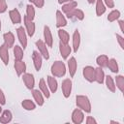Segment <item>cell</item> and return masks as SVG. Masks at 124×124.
Masks as SVG:
<instances>
[{"label": "cell", "instance_id": "obj_1", "mask_svg": "<svg viewBox=\"0 0 124 124\" xmlns=\"http://www.w3.org/2000/svg\"><path fill=\"white\" fill-rule=\"evenodd\" d=\"M76 105L78 108H80L82 111L86 113H90L92 110L90 100L85 95H77L76 97Z\"/></svg>", "mask_w": 124, "mask_h": 124}, {"label": "cell", "instance_id": "obj_2", "mask_svg": "<svg viewBox=\"0 0 124 124\" xmlns=\"http://www.w3.org/2000/svg\"><path fill=\"white\" fill-rule=\"evenodd\" d=\"M66 65L64 62L57 60L55 62L52 63L51 67H50V73L51 76L55 77V78H62L65 76L66 74Z\"/></svg>", "mask_w": 124, "mask_h": 124}, {"label": "cell", "instance_id": "obj_3", "mask_svg": "<svg viewBox=\"0 0 124 124\" xmlns=\"http://www.w3.org/2000/svg\"><path fill=\"white\" fill-rule=\"evenodd\" d=\"M16 35H17V39H18V42L20 44V46L25 49L26 46H27V43H28V40H27V33L25 31V28H23L22 26L18 27L16 29Z\"/></svg>", "mask_w": 124, "mask_h": 124}, {"label": "cell", "instance_id": "obj_4", "mask_svg": "<svg viewBox=\"0 0 124 124\" xmlns=\"http://www.w3.org/2000/svg\"><path fill=\"white\" fill-rule=\"evenodd\" d=\"M36 47L38 48V51L43 56V58H45L46 60L49 59V52L47 49V46L46 45V43L43 40L39 39L38 41H36Z\"/></svg>", "mask_w": 124, "mask_h": 124}, {"label": "cell", "instance_id": "obj_5", "mask_svg": "<svg viewBox=\"0 0 124 124\" xmlns=\"http://www.w3.org/2000/svg\"><path fill=\"white\" fill-rule=\"evenodd\" d=\"M72 88H73V82H72L71 78H65L61 83L62 94L65 98H69L71 96Z\"/></svg>", "mask_w": 124, "mask_h": 124}, {"label": "cell", "instance_id": "obj_6", "mask_svg": "<svg viewBox=\"0 0 124 124\" xmlns=\"http://www.w3.org/2000/svg\"><path fill=\"white\" fill-rule=\"evenodd\" d=\"M83 78L88 82H94L95 81V68L92 66H85L82 70Z\"/></svg>", "mask_w": 124, "mask_h": 124}, {"label": "cell", "instance_id": "obj_7", "mask_svg": "<svg viewBox=\"0 0 124 124\" xmlns=\"http://www.w3.org/2000/svg\"><path fill=\"white\" fill-rule=\"evenodd\" d=\"M84 121V111L80 108H75L72 112V122L74 124H81Z\"/></svg>", "mask_w": 124, "mask_h": 124}, {"label": "cell", "instance_id": "obj_8", "mask_svg": "<svg viewBox=\"0 0 124 124\" xmlns=\"http://www.w3.org/2000/svg\"><path fill=\"white\" fill-rule=\"evenodd\" d=\"M22 80H23V83H24V85L26 86L27 89L32 90L34 88V86H35V78L32 74L25 72L22 75Z\"/></svg>", "mask_w": 124, "mask_h": 124}, {"label": "cell", "instance_id": "obj_9", "mask_svg": "<svg viewBox=\"0 0 124 124\" xmlns=\"http://www.w3.org/2000/svg\"><path fill=\"white\" fill-rule=\"evenodd\" d=\"M23 22H24V26H25V31L27 33V35L29 37H33L36 31V25L34 23L33 20L28 19L26 16L23 17Z\"/></svg>", "mask_w": 124, "mask_h": 124}, {"label": "cell", "instance_id": "obj_10", "mask_svg": "<svg viewBox=\"0 0 124 124\" xmlns=\"http://www.w3.org/2000/svg\"><path fill=\"white\" fill-rule=\"evenodd\" d=\"M32 61H33V65L36 71H40L42 68V64H43V56L40 54V52L38 50H34L32 52Z\"/></svg>", "mask_w": 124, "mask_h": 124}, {"label": "cell", "instance_id": "obj_11", "mask_svg": "<svg viewBox=\"0 0 124 124\" xmlns=\"http://www.w3.org/2000/svg\"><path fill=\"white\" fill-rule=\"evenodd\" d=\"M44 42L46 43V45L48 47H51L53 46L52 33H51V30H50L49 26H47V25L44 26Z\"/></svg>", "mask_w": 124, "mask_h": 124}, {"label": "cell", "instance_id": "obj_12", "mask_svg": "<svg viewBox=\"0 0 124 124\" xmlns=\"http://www.w3.org/2000/svg\"><path fill=\"white\" fill-rule=\"evenodd\" d=\"M59 52L63 59H68V57L72 52V46H70L69 44L59 42Z\"/></svg>", "mask_w": 124, "mask_h": 124}, {"label": "cell", "instance_id": "obj_13", "mask_svg": "<svg viewBox=\"0 0 124 124\" xmlns=\"http://www.w3.org/2000/svg\"><path fill=\"white\" fill-rule=\"evenodd\" d=\"M65 16H66L67 18H76L78 20H82L85 16L83 11L80 10V9H78V8H76V9L70 11L69 13L65 14Z\"/></svg>", "mask_w": 124, "mask_h": 124}, {"label": "cell", "instance_id": "obj_14", "mask_svg": "<svg viewBox=\"0 0 124 124\" xmlns=\"http://www.w3.org/2000/svg\"><path fill=\"white\" fill-rule=\"evenodd\" d=\"M79 46H80V34H79V31L77 29L74 31L73 37H72V50L75 53L78 52Z\"/></svg>", "mask_w": 124, "mask_h": 124}, {"label": "cell", "instance_id": "obj_15", "mask_svg": "<svg viewBox=\"0 0 124 124\" xmlns=\"http://www.w3.org/2000/svg\"><path fill=\"white\" fill-rule=\"evenodd\" d=\"M9 16H10V19L11 21L14 23V24H19L22 20V17H21V15L19 13V11L17 9H12L9 11Z\"/></svg>", "mask_w": 124, "mask_h": 124}, {"label": "cell", "instance_id": "obj_16", "mask_svg": "<svg viewBox=\"0 0 124 124\" xmlns=\"http://www.w3.org/2000/svg\"><path fill=\"white\" fill-rule=\"evenodd\" d=\"M3 40H4V45L8 47V48H12L15 46V35L9 31L4 33L3 35Z\"/></svg>", "mask_w": 124, "mask_h": 124}, {"label": "cell", "instance_id": "obj_17", "mask_svg": "<svg viewBox=\"0 0 124 124\" xmlns=\"http://www.w3.org/2000/svg\"><path fill=\"white\" fill-rule=\"evenodd\" d=\"M67 66H68V71L70 74V77L73 78L76 73H77V69H78V62L76 60V58L74 56L70 57V59L67 62Z\"/></svg>", "mask_w": 124, "mask_h": 124}, {"label": "cell", "instance_id": "obj_18", "mask_svg": "<svg viewBox=\"0 0 124 124\" xmlns=\"http://www.w3.org/2000/svg\"><path fill=\"white\" fill-rule=\"evenodd\" d=\"M67 25V18L65 15L60 11H56V27L57 28H63Z\"/></svg>", "mask_w": 124, "mask_h": 124}, {"label": "cell", "instance_id": "obj_19", "mask_svg": "<svg viewBox=\"0 0 124 124\" xmlns=\"http://www.w3.org/2000/svg\"><path fill=\"white\" fill-rule=\"evenodd\" d=\"M32 96L34 101L36 102V104L40 107H42L45 104V96L43 95V93L39 90V89H32Z\"/></svg>", "mask_w": 124, "mask_h": 124}, {"label": "cell", "instance_id": "obj_20", "mask_svg": "<svg viewBox=\"0 0 124 124\" xmlns=\"http://www.w3.org/2000/svg\"><path fill=\"white\" fill-rule=\"evenodd\" d=\"M0 59H1V61L3 62V64L5 66H7L9 64V59H10L9 48L4 44L0 46Z\"/></svg>", "mask_w": 124, "mask_h": 124}, {"label": "cell", "instance_id": "obj_21", "mask_svg": "<svg viewBox=\"0 0 124 124\" xmlns=\"http://www.w3.org/2000/svg\"><path fill=\"white\" fill-rule=\"evenodd\" d=\"M15 70L17 76H22L25 72H26V64L25 62L22 60H15Z\"/></svg>", "mask_w": 124, "mask_h": 124}, {"label": "cell", "instance_id": "obj_22", "mask_svg": "<svg viewBox=\"0 0 124 124\" xmlns=\"http://www.w3.org/2000/svg\"><path fill=\"white\" fill-rule=\"evenodd\" d=\"M46 84L48 86V89L50 93H55L58 88V82L53 76H47L46 77Z\"/></svg>", "mask_w": 124, "mask_h": 124}, {"label": "cell", "instance_id": "obj_23", "mask_svg": "<svg viewBox=\"0 0 124 124\" xmlns=\"http://www.w3.org/2000/svg\"><path fill=\"white\" fill-rule=\"evenodd\" d=\"M39 90L43 93V95H44L46 99H48V98L50 97V91H49V89H48V86H47V84H46V81L44 78H41L40 81H39Z\"/></svg>", "mask_w": 124, "mask_h": 124}, {"label": "cell", "instance_id": "obj_24", "mask_svg": "<svg viewBox=\"0 0 124 124\" xmlns=\"http://www.w3.org/2000/svg\"><path fill=\"white\" fill-rule=\"evenodd\" d=\"M13 119V114L11 112V110L9 109H5L1 112V115H0V123L2 124H7V123H10Z\"/></svg>", "mask_w": 124, "mask_h": 124}, {"label": "cell", "instance_id": "obj_25", "mask_svg": "<svg viewBox=\"0 0 124 124\" xmlns=\"http://www.w3.org/2000/svg\"><path fill=\"white\" fill-rule=\"evenodd\" d=\"M78 7V2L73 0V1H70V2H67V3H64L62 4V8H61V12L63 14H67L69 13L70 11L76 9Z\"/></svg>", "mask_w": 124, "mask_h": 124}, {"label": "cell", "instance_id": "obj_26", "mask_svg": "<svg viewBox=\"0 0 124 124\" xmlns=\"http://www.w3.org/2000/svg\"><path fill=\"white\" fill-rule=\"evenodd\" d=\"M105 77H106V75H105V72H104L103 68L98 67V68L95 69V81L97 83H99V84L104 83Z\"/></svg>", "mask_w": 124, "mask_h": 124}, {"label": "cell", "instance_id": "obj_27", "mask_svg": "<svg viewBox=\"0 0 124 124\" xmlns=\"http://www.w3.org/2000/svg\"><path fill=\"white\" fill-rule=\"evenodd\" d=\"M95 3H96V8H95L96 16H103V15L106 13V11H107V7H106V5L104 4L103 0H96Z\"/></svg>", "mask_w": 124, "mask_h": 124}, {"label": "cell", "instance_id": "obj_28", "mask_svg": "<svg viewBox=\"0 0 124 124\" xmlns=\"http://www.w3.org/2000/svg\"><path fill=\"white\" fill-rule=\"evenodd\" d=\"M104 82L106 83L107 88H108L110 92L114 93V92L116 91L115 82H114V79L112 78V77H111V76H106V77H105V81H104Z\"/></svg>", "mask_w": 124, "mask_h": 124}, {"label": "cell", "instance_id": "obj_29", "mask_svg": "<svg viewBox=\"0 0 124 124\" xmlns=\"http://www.w3.org/2000/svg\"><path fill=\"white\" fill-rule=\"evenodd\" d=\"M57 34H58V37H59V40H60L61 43L69 44V42H70V35H69V33L66 30H64L62 28H59Z\"/></svg>", "mask_w": 124, "mask_h": 124}, {"label": "cell", "instance_id": "obj_30", "mask_svg": "<svg viewBox=\"0 0 124 124\" xmlns=\"http://www.w3.org/2000/svg\"><path fill=\"white\" fill-rule=\"evenodd\" d=\"M13 52H14V57L15 60H22L23 59V48L20 46H13Z\"/></svg>", "mask_w": 124, "mask_h": 124}, {"label": "cell", "instance_id": "obj_31", "mask_svg": "<svg viewBox=\"0 0 124 124\" xmlns=\"http://www.w3.org/2000/svg\"><path fill=\"white\" fill-rule=\"evenodd\" d=\"M107 67L109 69V71H110L111 73L117 74V73L119 72V66H118V63H117L116 59H114V58H110V59H108Z\"/></svg>", "mask_w": 124, "mask_h": 124}, {"label": "cell", "instance_id": "obj_32", "mask_svg": "<svg viewBox=\"0 0 124 124\" xmlns=\"http://www.w3.org/2000/svg\"><path fill=\"white\" fill-rule=\"evenodd\" d=\"M108 61V56L106 54H101L96 58V63H97L98 67H101V68L107 67Z\"/></svg>", "mask_w": 124, "mask_h": 124}, {"label": "cell", "instance_id": "obj_33", "mask_svg": "<svg viewBox=\"0 0 124 124\" xmlns=\"http://www.w3.org/2000/svg\"><path fill=\"white\" fill-rule=\"evenodd\" d=\"M21 107L25 110H34L36 108V104L30 99H25L21 102Z\"/></svg>", "mask_w": 124, "mask_h": 124}, {"label": "cell", "instance_id": "obj_34", "mask_svg": "<svg viewBox=\"0 0 124 124\" xmlns=\"http://www.w3.org/2000/svg\"><path fill=\"white\" fill-rule=\"evenodd\" d=\"M120 16H121V13H120V11L119 10H112L108 15V20L109 21V22H113V21H116V20H118L119 19V17H120Z\"/></svg>", "mask_w": 124, "mask_h": 124}, {"label": "cell", "instance_id": "obj_35", "mask_svg": "<svg viewBox=\"0 0 124 124\" xmlns=\"http://www.w3.org/2000/svg\"><path fill=\"white\" fill-rule=\"evenodd\" d=\"M114 82H115V86L119 89V91L123 92L124 91V77L122 75H117L115 77Z\"/></svg>", "mask_w": 124, "mask_h": 124}, {"label": "cell", "instance_id": "obj_36", "mask_svg": "<svg viewBox=\"0 0 124 124\" xmlns=\"http://www.w3.org/2000/svg\"><path fill=\"white\" fill-rule=\"evenodd\" d=\"M35 8H34V6L32 5V4H28L27 6H26V17L28 18V19H30V20H34V18H35Z\"/></svg>", "mask_w": 124, "mask_h": 124}, {"label": "cell", "instance_id": "obj_37", "mask_svg": "<svg viewBox=\"0 0 124 124\" xmlns=\"http://www.w3.org/2000/svg\"><path fill=\"white\" fill-rule=\"evenodd\" d=\"M29 2H30L33 6L39 8V9L43 8L44 5H45V0H29Z\"/></svg>", "mask_w": 124, "mask_h": 124}, {"label": "cell", "instance_id": "obj_38", "mask_svg": "<svg viewBox=\"0 0 124 124\" xmlns=\"http://www.w3.org/2000/svg\"><path fill=\"white\" fill-rule=\"evenodd\" d=\"M115 37H116V41H117L119 46L121 47V49H124V37L119 34H115Z\"/></svg>", "mask_w": 124, "mask_h": 124}, {"label": "cell", "instance_id": "obj_39", "mask_svg": "<svg viewBox=\"0 0 124 124\" xmlns=\"http://www.w3.org/2000/svg\"><path fill=\"white\" fill-rule=\"evenodd\" d=\"M8 9V5L6 0H0V14H3L7 11Z\"/></svg>", "mask_w": 124, "mask_h": 124}, {"label": "cell", "instance_id": "obj_40", "mask_svg": "<svg viewBox=\"0 0 124 124\" xmlns=\"http://www.w3.org/2000/svg\"><path fill=\"white\" fill-rule=\"evenodd\" d=\"M103 2H104V4L106 5V7H108V8H109V9H112V8H114V1L113 0H103Z\"/></svg>", "mask_w": 124, "mask_h": 124}, {"label": "cell", "instance_id": "obj_41", "mask_svg": "<svg viewBox=\"0 0 124 124\" xmlns=\"http://www.w3.org/2000/svg\"><path fill=\"white\" fill-rule=\"evenodd\" d=\"M5 104H6V97H5V94H4L3 90L0 88V105L4 106Z\"/></svg>", "mask_w": 124, "mask_h": 124}, {"label": "cell", "instance_id": "obj_42", "mask_svg": "<svg viewBox=\"0 0 124 124\" xmlns=\"http://www.w3.org/2000/svg\"><path fill=\"white\" fill-rule=\"evenodd\" d=\"M85 122L86 124H97V120L93 116H87Z\"/></svg>", "mask_w": 124, "mask_h": 124}, {"label": "cell", "instance_id": "obj_43", "mask_svg": "<svg viewBox=\"0 0 124 124\" xmlns=\"http://www.w3.org/2000/svg\"><path fill=\"white\" fill-rule=\"evenodd\" d=\"M118 24H119V28L122 34H124V21L123 20H118Z\"/></svg>", "mask_w": 124, "mask_h": 124}, {"label": "cell", "instance_id": "obj_44", "mask_svg": "<svg viewBox=\"0 0 124 124\" xmlns=\"http://www.w3.org/2000/svg\"><path fill=\"white\" fill-rule=\"evenodd\" d=\"M70 1H73V0H58V3L59 4H64V3H67V2H70Z\"/></svg>", "mask_w": 124, "mask_h": 124}, {"label": "cell", "instance_id": "obj_45", "mask_svg": "<svg viewBox=\"0 0 124 124\" xmlns=\"http://www.w3.org/2000/svg\"><path fill=\"white\" fill-rule=\"evenodd\" d=\"M86 1H87L89 4H93V3H95V1H96V0H86Z\"/></svg>", "mask_w": 124, "mask_h": 124}, {"label": "cell", "instance_id": "obj_46", "mask_svg": "<svg viewBox=\"0 0 124 124\" xmlns=\"http://www.w3.org/2000/svg\"><path fill=\"white\" fill-rule=\"evenodd\" d=\"M109 123H115V124H119V122H117V121H113V120H110V121H109Z\"/></svg>", "mask_w": 124, "mask_h": 124}, {"label": "cell", "instance_id": "obj_47", "mask_svg": "<svg viewBox=\"0 0 124 124\" xmlns=\"http://www.w3.org/2000/svg\"><path fill=\"white\" fill-rule=\"evenodd\" d=\"M1 112H2V107H1V105H0V114H1Z\"/></svg>", "mask_w": 124, "mask_h": 124}, {"label": "cell", "instance_id": "obj_48", "mask_svg": "<svg viewBox=\"0 0 124 124\" xmlns=\"http://www.w3.org/2000/svg\"><path fill=\"white\" fill-rule=\"evenodd\" d=\"M1 27H2V25H1V19H0V30H1Z\"/></svg>", "mask_w": 124, "mask_h": 124}]
</instances>
